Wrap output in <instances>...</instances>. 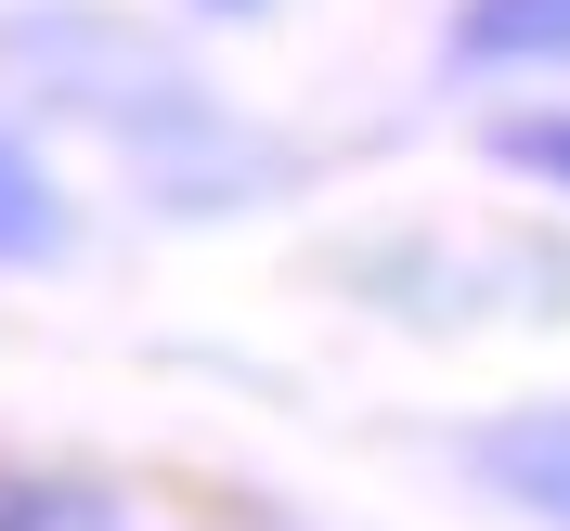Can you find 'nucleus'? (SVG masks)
<instances>
[{
    "instance_id": "nucleus-1",
    "label": "nucleus",
    "mask_w": 570,
    "mask_h": 531,
    "mask_svg": "<svg viewBox=\"0 0 570 531\" xmlns=\"http://www.w3.org/2000/svg\"><path fill=\"white\" fill-rule=\"evenodd\" d=\"M0 78H27L52 117H91L117 156H142V169L169 181V208H234L247 181H285L273 142L234 130V117L208 105V78H181L169 52L142 27H117V13H78V0L0 13Z\"/></svg>"
},
{
    "instance_id": "nucleus-2",
    "label": "nucleus",
    "mask_w": 570,
    "mask_h": 531,
    "mask_svg": "<svg viewBox=\"0 0 570 531\" xmlns=\"http://www.w3.org/2000/svg\"><path fill=\"white\" fill-rule=\"evenodd\" d=\"M466 466H480L505 505H532V519H558V531H570V402L480 415V427H466Z\"/></svg>"
},
{
    "instance_id": "nucleus-3",
    "label": "nucleus",
    "mask_w": 570,
    "mask_h": 531,
    "mask_svg": "<svg viewBox=\"0 0 570 531\" xmlns=\"http://www.w3.org/2000/svg\"><path fill=\"white\" fill-rule=\"evenodd\" d=\"M78 247V208H66V181L39 169V142L0 117V273H52V259Z\"/></svg>"
},
{
    "instance_id": "nucleus-4",
    "label": "nucleus",
    "mask_w": 570,
    "mask_h": 531,
    "mask_svg": "<svg viewBox=\"0 0 570 531\" xmlns=\"http://www.w3.org/2000/svg\"><path fill=\"white\" fill-rule=\"evenodd\" d=\"M454 66H480V78L570 66V0H454Z\"/></svg>"
},
{
    "instance_id": "nucleus-5",
    "label": "nucleus",
    "mask_w": 570,
    "mask_h": 531,
    "mask_svg": "<svg viewBox=\"0 0 570 531\" xmlns=\"http://www.w3.org/2000/svg\"><path fill=\"white\" fill-rule=\"evenodd\" d=\"M493 169H519V181H544V195H570V105L493 117Z\"/></svg>"
},
{
    "instance_id": "nucleus-6",
    "label": "nucleus",
    "mask_w": 570,
    "mask_h": 531,
    "mask_svg": "<svg viewBox=\"0 0 570 531\" xmlns=\"http://www.w3.org/2000/svg\"><path fill=\"white\" fill-rule=\"evenodd\" d=\"M0 531H117V505L78 480H0Z\"/></svg>"
},
{
    "instance_id": "nucleus-7",
    "label": "nucleus",
    "mask_w": 570,
    "mask_h": 531,
    "mask_svg": "<svg viewBox=\"0 0 570 531\" xmlns=\"http://www.w3.org/2000/svg\"><path fill=\"white\" fill-rule=\"evenodd\" d=\"M195 13H259V0H195Z\"/></svg>"
}]
</instances>
